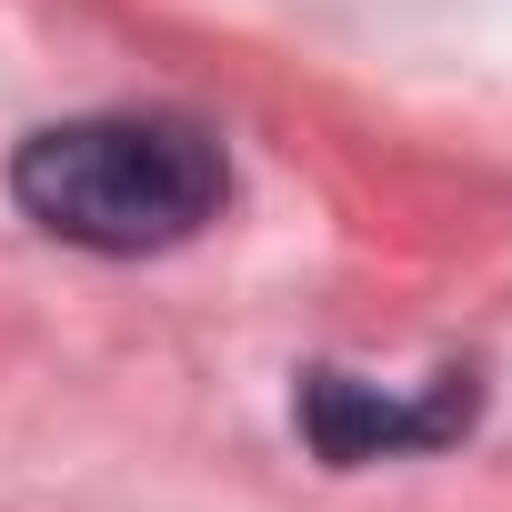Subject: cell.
Wrapping results in <instances>:
<instances>
[{
	"label": "cell",
	"mask_w": 512,
	"mask_h": 512,
	"mask_svg": "<svg viewBox=\"0 0 512 512\" xmlns=\"http://www.w3.org/2000/svg\"><path fill=\"white\" fill-rule=\"evenodd\" d=\"M472 422V372H442V392L402 402V392H372L352 372H312L302 382V432L332 452V462H382V452H432Z\"/></svg>",
	"instance_id": "2"
},
{
	"label": "cell",
	"mask_w": 512,
	"mask_h": 512,
	"mask_svg": "<svg viewBox=\"0 0 512 512\" xmlns=\"http://www.w3.org/2000/svg\"><path fill=\"white\" fill-rule=\"evenodd\" d=\"M221 141L181 111H91L51 121L11 161V201L71 251H171L221 211Z\"/></svg>",
	"instance_id": "1"
}]
</instances>
